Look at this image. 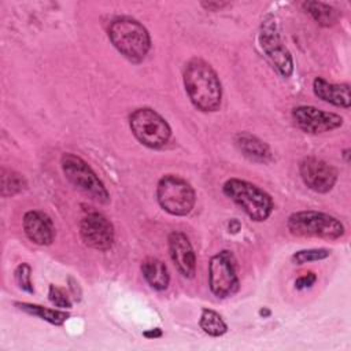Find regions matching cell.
Segmentation results:
<instances>
[{"label": "cell", "instance_id": "1", "mask_svg": "<svg viewBox=\"0 0 351 351\" xmlns=\"http://www.w3.org/2000/svg\"><path fill=\"white\" fill-rule=\"evenodd\" d=\"M182 80L186 95L197 110L213 112L219 108L222 86L211 64L199 58L191 59L185 64Z\"/></svg>", "mask_w": 351, "mask_h": 351}, {"label": "cell", "instance_id": "2", "mask_svg": "<svg viewBox=\"0 0 351 351\" xmlns=\"http://www.w3.org/2000/svg\"><path fill=\"white\" fill-rule=\"evenodd\" d=\"M108 38L117 51L133 63L141 62L151 48L148 30L138 21L129 16H121L111 22Z\"/></svg>", "mask_w": 351, "mask_h": 351}, {"label": "cell", "instance_id": "3", "mask_svg": "<svg viewBox=\"0 0 351 351\" xmlns=\"http://www.w3.org/2000/svg\"><path fill=\"white\" fill-rule=\"evenodd\" d=\"M222 191L255 222L266 221L274 210L271 196L248 181L240 178H229L225 181Z\"/></svg>", "mask_w": 351, "mask_h": 351}, {"label": "cell", "instance_id": "4", "mask_svg": "<svg viewBox=\"0 0 351 351\" xmlns=\"http://www.w3.org/2000/svg\"><path fill=\"white\" fill-rule=\"evenodd\" d=\"M287 228L291 234L298 237L336 240L344 234V225L336 217L314 210L291 214Z\"/></svg>", "mask_w": 351, "mask_h": 351}, {"label": "cell", "instance_id": "5", "mask_svg": "<svg viewBox=\"0 0 351 351\" xmlns=\"http://www.w3.org/2000/svg\"><path fill=\"white\" fill-rule=\"evenodd\" d=\"M129 126L133 136L145 147L158 149L167 144L171 129L166 119L149 107L134 110L129 117Z\"/></svg>", "mask_w": 351, "mask_h": 351}, {"label": "cell", "instance_id": "6", "mask_svg": "<svg viewBox=\"0 0 351 351\" xmlns=\"http://www.w3.org/2000/svg\"><path fill=\"white\" fill-rule=\"evenodd\" d=\"M156 199L166 213L184 217L192 211L196 196L188 181L174 174H166L158 181Z\"/></svg>", "mask_w": 351, "mask_h": 351}, {"label": "cell", "instance_id": "7", "mask_svg": "<svg viewBox=\"0 0 351 351\" xmlns=\"http://www.w3.org/2000/svg\"><path fill=\"white\" fill-rule=\"evenodd\" d=\"M60 166L64 177L80 191L86 193L90 199L108 203L110 195L104 186V184L99 180L96 173L90 169V166L81 159L80 156L66 152L60 158Z\"/></svg>", "mask_w": 351, "mask_h": 351}, {"label": "cell", "instance_id": "8", "mask_svg": "<svg viewBox=\"0 0 351 351\" xmlns=\"http://www.w3.org/2000/svg\"><path fill=\"white\" fill-rule=\"evenodd\" d=\"M208 285L211 292L219 298H228L237 292L239 277L236 271V259L228 250L219 251L208 262Z\"/></svg>", "mask_w": 351, "mask_h": 351}, {"label": "cell", "instance_id": "9", "mask_svg": "<svg viewBox=\"0 0 351 351\" xmlns=\"http://www.w3.org/2000/svg\"><path fill=\"white\" fill-rule=\"evenodd\" d=\"M259 44L267 59L277 69V71L282 77L288 78L293 71V60L289 51L281 41L276 19L271 15H267L262 21L259 32Z\"/></svg>", "mask_w": 351, "mask_h": 351}, {"label": "cell", "instance_id": "10", "mask_svg": "<svg viewBox=\"0 0 351 351\" xmlns=\"http://www.w3.org/2000/svg\"><path fill=\"white\" fill-rule=\"evenodd\" d=\"M292 118L299 129L310 134L335 130L343 125V118L335 112L322 111L313 106H298L292 110Z\"/></svg>", "mask_w": 351, "mask_h": 351}, {"label": "cell", "instance_id": "11", "mask_svg": "<svg viewBox=\"0 0 351 351\" xmlns=\"http://www.w3.org/2000/svg\"><path fill=\"white\" fill-rule=\"evenodd\" d=\"M299 173L304 185L318 193L329 192L337 181V170L315 156L304 158L299 165Z\"/></svg>", "mask_w": 351, "mask_h": 351}, {"label": "cell", "instance_id": "12", "mask_svg": "<svg viewBox=\"0 0 351 351\" xmlns=\"http://www.w3.org/2000/svg\"><path fill=\"white\" fill-rule=\"evenodd\" d=\"M80 234L88 247L99 251L111 248L114 243V226L100 213H89L81 219Z\"/></svg>", "mask_w": 351, "mask_h": 351}, {"label": "cell", "instance_id": "13", "mask_svg": "<svg viewBox=\"0 0 351 351\" xmlns=\"http://www.w3.org/2000/svg\"><path fill=\"white\" fill-rule=\"evenodd\" d=\"M169 254L177 270L186 278H192L196 271V256L189 239L178 230H174L167 237Z\"/></svg>", "mask_w": 351, "mask_h": 351}, {"label": "cell", "instance_id": "14", "mask_svg": "<svg viewBox=\"0 0 351 351\" xmlns=\"http://www.w3.org/2000/svg\"><path fill=\"white\" fill-rule=\"evenodd\" d=\"M23 230L27 239L37 245H49L55 239L52 219L38 210H30L23 215Z\"/></svg>", "mask_w": 351, "mask_h": 351}, {"label": "cell", "instance_id": "15", "mask_svg": "<svg viewBox=\"0 0 351 351\" xmlns=\"http://www.w3.org/2000/svg\"><path fill=\"white\" fill-rule=\"evenodd\" d=\"M313 90L318 99L336 107L348 108L351 106L348 84H332L322 77H317L313 81Z\"/></svg>", "mask_w": 351, "mask_h": 351}, {"label": "cell", "instance_id": "16", "mask_svg": "<svg viewBox=\"0 0 351 351\" xmlns=\"http://www.w3.org/2000/svg\"><path fill=\"white\" fill-rule=\"evenodd\" d=\"M234 143L239 151L252 162L267 163L271 160V151L269 145L251 133H237L234 137Z\"/></svg>", "mask_w": 351, "mask_h": 351}, {"label": "cell", "instance_id": "17", "mask_svg": "<svg viewBox=\"0 0 351 351\" xmlns=\"http://www.w3.org/2000/svg\"><path fill=\"white\" fill-rule=\"evenodd\" d=\"M141 273L145 281L156 291H163L169 287L170 276L166 265L158 258H145L141 263Z\"/></svg>", "mask_w": 351, "mask_h": 351}, {"label": "cell", "instance_id": "18", "mask_svg": "<svg viewBox=\"0 0 351 351\" xmlns=\"http://www.w3.org/2000/svg\"><path fill=\"white\" fill-rule=\"evenodd\" d=\"M302 7L321 26H332L339 18V12L326 3L304 1Z\"/></svg>", "mask_w": 351, "mask_h": 351}, {"label": "cell", "instance_id": "19", "mask_svg": "<svg viewBox=\"0 0 351 351\" xmlns=\"http://www.w3.org/2000/svg\"><path fill=\"white\" fill-rule=\"evenodd\" d=\"M15 306L30 314V315H34L40 319H44L52 325H62L67 318H69V313L66 311H62V310H55V308H48V307H43V306H38V304H33V303H15Z\"/></svg>", "mask_w": 351, "mask_h": 351}, {"label": "cell", "instance_id": "20", "mask_svg": "<svg viewBox=\"0 0 351 351\" xmlns=\"http://www.w3.org/2000/svg\"><path fill=\"white\" fill-rule=\"evenodd\" d=\"M199 324H200V328L203 329L204 333H207L210 336H214V337L222 336L228 330V326H226L225 321L222 319V317L217 311L210 310V308H203L202 310Z\"/></svg>", "mask_w": 351, "mask_h": 351}, {"label": "cell", "instance_id": "21", "mask_svg": "<svg viewBox=\"0 0 351 351\" xmlns=\"http://www.w3.org/2000/svg\"><path fill=\"white\" fill-rule=\"evenodd\" d=\"M26 188V180L22 174L11 170L1 169V196L8 197L22 192Z\"/></svg>", "mask_w": 351, "mask_h": 351}, {"label": "cell", "instance_id": "22", "mask_svg": "<svg viewBox=\"0 0 351 351\" xmlns=\"http://www.w3.org/2000/svg\"><path fill=\"white\" fill-rule=\"evenodd\" d=\"M329 251L325 248H310V250H302L292 255V262L295 265H304L315 261H321L329 256Z\"/></svg>", "mask_w": 351, "mask_h": 351}, {"label": "cell", "instance_id": "23", "mask_svg": "<svg viewBox=\"0 0 351 351\" xmlns=\"http://www.w3.org/2000/svg\"><path fill=\"white\" fill-rule=\"evenodd\" d=\"M14 277H15V281L18 284V287L27 292V293H33L34 289H33V284H32V269L27 263H21L18 265V267L15 269V273H14Z\"/></svg>", "mask_w": 351, "mask_h": 351}, {"label": "cell", "instance_id": "24", "mask_svg": "<svg viewBox=\"0 0 351 351\" xmlns=\"http://www.w3.org/2000/svg\"><path fill=\"white\" fill-rule=\"evenodd\" d=\"M48 299L52 304H55L59 308H70L71 307V302H70V298L67 296V293L56 285H49Z\"/></svg>", "mask_w": 351, "mask_h": 351}, {"label": "cell", "instance_id": "25", "mask_svg": "<svg viewBox=\"0 0 351 351\" xmlns=\"http://www.w3.org/2000/svg\"><path fill=\"white\" fill-rule=\"evenodd\" d=\"M315 281H317V276L313 271H308V273H306V274H303V276H300L295 280V288L296 289L311 288Z\"/></svg>", "mask_w": 351, "mask_h": 351}, {"label": "cell", "instance_id": "26", "mask_svg": "<svg viewBox=\"0 0 351 351\" xmlns=\"http://www.w3.org/2000/svg\"><path fill=\"white\" fill-rule=\"evenodd\" d=\"M229 3H225V1H203L202 5L208 10V11H219L221 8L226 7Z\"/></svg>", "mask_w": 351, "mask_h": 351}, {"label": "cell", "instance_id": "27", "mask_svg": "<svg viewBox=\"0 0 351 351\" xmlns=\"http://www.w3.org/2000/svg\"><path fill=\"white\" fill-rule=\"evenodd\" d=\"M144 336L148 337V339H156V337H160V336H162V330H160L159 328H155V329H151V330L144 332Z\"/></svg>", "mask_w": 351, "mask_h": 351}, {"label": "cell", "instance_id": "28", "mask_svg": "<svg viewBox=\"0 0 351 351\" xmlns=\"http://www.w3.org/2000/svg\"><path fill=\"white\" fill-rule=\"evenodd\" d=\"M228 228H229V232H232V233H237V232L240 230V222H239L237 219H230V222H229Z\"/></svg>", "mask_w": 351, "mask_h": 351}, {"label": "cell", "instance_id": "29", "mask_svg": "<svg viewBox=\"0 0 351 351\" xmlns=\"http://www.w3.org/2000/svg\"><path fill=\"white\" fill-rule=\"evenodd\" d=\"M343 156L346 158V162L348 163L350 162V159H348V156H350V149L347 148V149H344V152H343Z\"/></svg>", "mask_w": 351, "mask_h": 351}, {"label": "cell", "instance_id": "30", "mask_svg": "<svg viewBox=\"0 0 351 351\" xmlns=\"http://www.w3.org/2000/svg\"><path fill=\"white\" fill-rule=\"evenodd\" d=\"M259 314L265 317V315H270V311H269V310H266V308H262V310L259 311Z\"/></svg>", "mask_w": 351, "mask_h": 351}]
</instances>
